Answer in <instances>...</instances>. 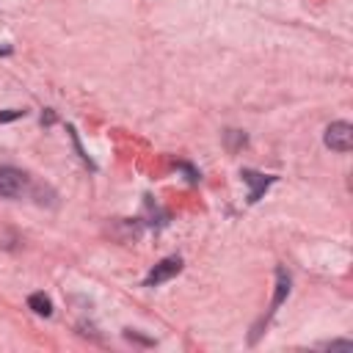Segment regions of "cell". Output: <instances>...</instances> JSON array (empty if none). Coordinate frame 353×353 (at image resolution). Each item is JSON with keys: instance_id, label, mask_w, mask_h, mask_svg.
I'll list each match as a JSON object with an SVG mask.
<instances>
[{"instance_id": "obj_2", "label": "cell", "mask_w": 353, "mask_h": 353, "mask_svg": "<svg viewBox=\"0 0 353 353\" xmlns=\"http://www.w3.org/2000/svg\"><path fill=\"white\" fill-rule=\"evenodd\" d=\"M25 174L14 165H3L0 168V196L3 199H17L25 190Z\"/></svg>"}, {"instance_id": "obj_6", "label": "cell", "mask_w": 353, "mask_h": 353, "mask_svg": "<svg viewBox=\"0 0 353 353\" xmlns=\"http://www.w3.org/2000/svg\"><path fill=\"white\" fill-rule=\"evenodd\" d=\"M17 116H22V110H11V113H0V121H11V119H17Z\"/></svg>"}, {"instance_id": "obj_3", "label": "cell", "mask_w": 353, "mask_h": 353, "mask_svg": "<svg viewBox=\"0 0 353 353\" xmlns=\"http://www.w3.org/2000/svg\"><path fill=\"white\" fill-rule=\"evenodd\" d=\"M179 270H182V259H179V256H168V259H163V262H157V265L152 268V273L146 276V287L163 284V281H168L171 276H176Z\"/></svg>"}, {"instance_id": "obj_4", "label": "cell", "mask_w": 353, "mask_h": 353, "mask_svg": "<svg viewBox=\"0 0 353 353\" xmlns=\"http://www.w3.org/2000/svg\"><path fill=\"white\" fill-rule=\"evenodd\" d=\"M28 306H30L36 314H44V317L52 314V301H50L44 292H33V295L28 298Z\"/></svg>"}, {"instance_id": "obj_1", "label": "cell", "mask_w": 353, "mask_h": 353, "mask_svg": "<svg viewBox=\"0 0 353 353\" xmlns=\"http://www.w3.org/2000/svg\"><path fill=\"white\" fill-rule=\"evenodd\" d=\"M325 146L334 152H350L353 149V127L347 121H334L325 130Z\"/></svg>"}, {"instance_id": "obj_5", "label": "cell", "mask_w": 353, "mask_h": 353, "mask_svg": "<svg viewBox=\"0 0 353 353\" xmlns=\"http://www.w3.org/2000/svg\"><path fill=\"white\" fill-rule=\"evenodd\" d=\"M243 179L245 182H254V190H251V196H248V201H256L259 199V193L273 182V176H268V179H259V174H254V171H243Z\"/></svg>"}]
</instances>
